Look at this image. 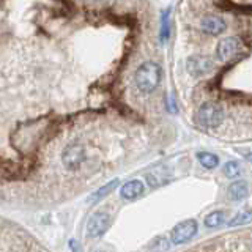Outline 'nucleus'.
I'll return each instance as SVG.
<instances>
[{"instance_id": "19", "label": "nucleus", "mask_w": 252, "mask_h": 252, "mask_svg": "<svg viewBox=\"0 0 252 252\" xmlns=\"http://www.w3.org/2000/svg\"><path fill=\"white\" fill-rule=\"evenodd\" d=\"M93 252H102V251H93Z\"/></svg>"}, {"instance_id": "7", "label": "nucleus", "mask_w": 252, "mask_h": 252, "mask_svg": "<svg viewBox=\"0 0 252 252\" xmlns=\"http://www.w3.org/2000/svg\"><path fill=\"white\" fill-rule=\"evenodd\" d=\"M62 161L65 164V167L69 170L77 169L85 161V150L81 144H71L63 150Z\"/></svg>"}, {"instance_id": "4", "label": "nucleus", "mask_w": 252, "mask_h": 252, "mask_svg": "<svg viewBox=\"0 0 252 252\" xmlns=\"http://www.w3.org/2000/svg\"><path fill=\"white\" fill-rule=\"evenodd\" d=\"M197 233V222L194 219H186L178 222L170 232V240L173 244H185L195 236Z\"/></svg>"}, {"instance_id": "17", "label": "nucleus", "mask_w": 252, "mask_h": 252, "mask_svg": "<svg viewBox=\"0 0 252 252\" xmlns=\"http://www.w3.org/2000/svg\"><path fill=\"white\" fill-rule=\"evenodd\" d=\"M69 249H71V252H84L82 246L76 240H69Z\"/></svg>"}, {"instance_id": "1", "label": "nucleus", "mask_w": 252, "mask_h": 252, "mask_svg": "<svg viewBox=\"0 0 252 252\" xmlns=\"http://www.w3.org/2000/svg\"><path fill=\"white\" fill-rule=\"evenodd\" d=\"M161 66L155 62H145L137 68L134 74V82L136 87L144 93H152L161 82Z\"/></svg>"}, {"instance_id": "12", "label": "nucleus", "mask_w": 252, "mask_h": 252, "mask_svg": "<svg viewBox=\"0 0 252 252\" xmlns=\"http://www.w3.org/2000/svg\"><path fill=\"white\" fill-rule=\"evenodd\" d=\"M197 161L200 162L202 167L210 169V170L216 169L219 165V158L216 155H213V153H205V152L197 153Z\"/></svg>"}, {"instance_id": "15", "label": "nucleus", "mask_w": 252, "mask_h": 252, "mask_svg": "<svg viewBox=\"0 0 252 252\" xmlns=\"http://www.w3.org/2000/svg\"><path fill=\"white\" fill-rule=\"evenodd\" d=\"M169 38V11H164L162 22H161V43Z\"/></svg>"}, {"instance_id": "11", "label": "nucleus", "mask_w": 252, "mask_h": 252, "mask_svg": "<svg viewBox=\"0 0 252 252\" xmlns=\"http://www.w3.org/2000/svg\"><path fill=\"white\" fill-rule=\"evenodd\" d=\"M118 185H120V181H118V180H112V181H109L107 185H104L102 188H99L96 192H93V194L89 197V202H92V203H98L99 200L104 199V197H107L110 192H114L115 189L118 188Z\"/></svg>"}, {"instance_id": "10", "label": "nucleus", "mask_w": 252, "mask_h": 252, "mask_svg": "<svg viewBox=\"0 0 252 252\" xmlns=\"http://www.w3.org/2000/svg\"><path fill=\"white\" fill-rule=\"evenodd\" d=\"M228 195H230L232 200H243L246 199L249 195V186L246 181L238 180V181H233V183L228 186Z\"/></svg>"}, {"instance_id": "13", "label": "nucleus", "mask_w": 252, "mask_h": 252, "mask_svg": "<svg viewBox=\"0 0 252 252\" xmlns=\"http://www.w3.org/2000/svg\"><path fill=\"white\" fill-rule=\"evenodd\" d=\"M225 222V213L224 211H213L210 215L205 218V225L208 228H216V227H220Z\"/></svg>"}, {"instance_id": "16", "label": "nucleus", "mask_w": 252, "mask_h": 252, "mask_svg": "<svg viewBox=\"0 0 252 252\" xmlns=\"http://www.w3.org/2000/svg\"><path fill=\"white\" fill-rule=\"evenodd\" d=\"M251 220V215L249 213H238L230 222H228V225H241V224H248Z\"/></svg>"}, {"instance_id": "2", "label": "nucleus", "mask_w": 252, "mask_h": 252, "mask_svg": "<svg viewBox=\"0 0 252 252\" xmlns=\"http://www.w3.org/2000/svg\"><path fill=\"white\" fill-rule=\"evenodd\" d=\"M195 118L203 128H218L224 120V109L218 102H203L197 110Z\"/></svg>"}, {"instance_id": "14", "label": "nucleus", "mask_w": 252, "mask_h": 252, "mask_svg": "<svg viewBox=\"0 0 252 252\" xmlns=\"http://www.w3.org/2000/svg\"><path fill=\"white\" fill-rule=\"evenodd\" d=\"M222 172L227 178H236L241 173V165L238 161H228L224 164Z\"/></svg>"}, {"instance_id": "3", "label": "nucleus", "mask_w": 252, "mask_h": 252, "mask_svg": "<svg viewBox=\"0 0 252 252\" xmlns=\"http://www.w3.org/2000/svg\"><path fill=\"white\" fill-rule=\"evenodd\" d=\"M241 52H243V43L236 36L222 38L216 46V57L222 63L235 60Z\"/></svg>"}, {"instance_id": "8", "label": "nucleus", "mask_w": 252, "mask_h": 252, "mask_svg": "<svg viewBox=\"0 0 252 252\" xmlns=\"http://www.w3.org/2000/svg\"><path fill=\"white\" fill-rule=\"evenodd\" d=\"M225 29H227V24L222 16H219V14H207L200 19V30L207 35L218 36L222 33Z\"/></svg>"}, {"instance_id": "9", "label": "nucleus", "mask_w": 252, "mask_h": 252, "mask_svg": "<svg viewBox=\"0 0 252 252\" xmlns=\"http://www.w3.org/2000/svg\"><path fill=\"white\" fill-rule=\"evenodd\" d=\"M144 194V183L140 180H131L120 189V195L125 200H136Z\"/></svg>"}, {"instance_id": "5", "label": "nucleus", "mask_w": 252, "mask_h": 252, "mask_svg": "<svg viewBox=\"0 0 252 252\" xmlns=\"http://www.w3.org/2000/svg\"><path fill=\"white\" fill-rule=\"evenodd\" d=\"M110 227V215L107 211H96L93 213L92 218L87 222V235L92 238H98V236L104 235L107 228Z\"/></svg>"}, {"instance_id": "6", "label": "nucleus", "mask_w": 252, "mask_h": 252, "mask_svg": "<svg viewBox=\"0 0 252 252\" xmlns=\"http://www.w3.org/2000/svg\"><path fill=\"white\" fill-rule=\"evenodd\" d=\"M213 68H215V63H213V60L207 57V55H191V57L186 60L188 73L194 77L208 74L213 71Z\"/></svg>"}, {"instance_id": "18", "label": "nucleus", "mask_w": 252, "mask_h": 252, "mask_svg": "<svg viewBox=\"0 0 252 252\" xmlns=\"http://www.w3.org/2000/svg\"><path fill=\"white\" fill-rule=\"evenodd\" d=\"M244 158H246V159H248L249 162H252V150H251V152H248L246 155H244Z\"/></svg>"}]
</instances>
